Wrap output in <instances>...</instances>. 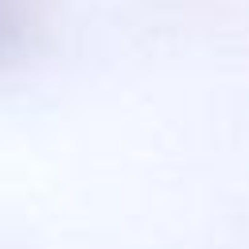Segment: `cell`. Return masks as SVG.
<instances>
[{
	"instance_id": "cell-1",
	"label": "cell",
	"mask_w": 249,
	"mask_h": 249,
	"mask_svg": "<svg viewBox=\"0 0 249 249\" xmlns=\"http://www.w3.org/2000/svg\"><path fill=\"white\" fill-rule=\"evenodd\" d=\"M31 16H35V0H0V58H8L23 43Z\"/></svg>"
}]
</instances>
